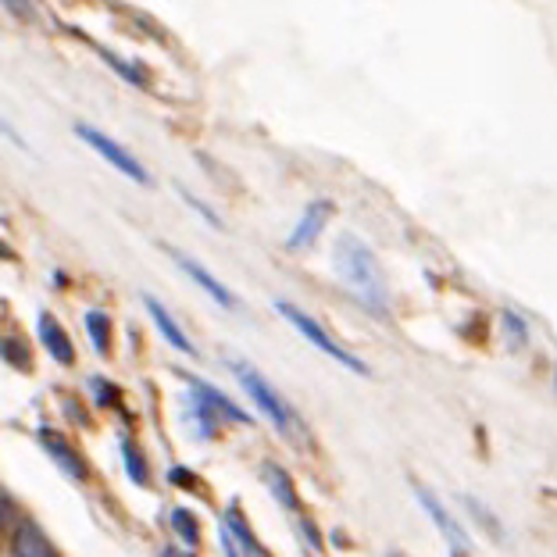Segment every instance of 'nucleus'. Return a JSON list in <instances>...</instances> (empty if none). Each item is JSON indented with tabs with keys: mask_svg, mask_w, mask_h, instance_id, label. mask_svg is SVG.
Wrapping results in <instances>:
<instances>
[{
	"mask_svg": "<svg viewBox=\"0 0 557 557\" xmlns=\"http://www.w3.org/2000/svg\"><path fill=\"white\" fill-rule=\"evenodd\" d=\"M333 265L343 283L358 293V300L368 311H375V315L390 311V290H386L383 265H379V258H375L372 247L361 236L340 233V240L333 247Z\"/></svg>",
	"mask_w": 557,
	"mask_h": 557,
	"instance_id": "1",
	"label": "nucleus"
},
{
	"mask_svg": "<svg viewBox=\"0 0 557 557\" xmlns=\"http://www.w3.org/2000/svg\"><path fill=\"white\" fill-rule=\"evenodd\" d=\"M229 368H233L236 383L243 386V393L254 400V408H258L279 433L290 436V440H304V422H300V415L290 408V400L275 390L258 368L247 365V361H240V358H229Z\"/></svg>",
	"mask_w": 557,
	"mask_h": 557,
	"instance_id": "2",
	"label": "nucleus"
},
{
	"mask_svg": "<svg viewBox=\"0 0 557 557\" xmlns=\"http://www.w3.org/2000/svg\"><path fill=\"white\" fill-rule=\"evenodd\" d=\"M186 408L193 411V422H197L200 440H211V436L222 429L225 422L247 425L250 415L243 408H236L233 400L225 397L222 390H215L204 379H186Z\"/></svg>",
	"mask_w": 557,
	"mask_h": 557,
	"instance_id": "3",
	"label": "nucleus"
},
{
	"mask_svg": "<svg viewBox=\"0 0 557 557\" xmlns=\"http://www.w3.org/2000/svg\"><path fill=\"white\" fill-rule=\"evenodd\" d=\"M275 311L286 318V322L297 329L304 340L311 343V347H318L325 354V358H333V361H340L343 368H350L354 375H368V365L365 361L358 358V354H350L347 347H340V340H333V336L325 333L322 325L315 322V318L308 315V311H300L297 304H290V300H275Z\"/></svg>",
	"mask_w": 557,
	"mask_h": 557,
	"instance_id": "4",
	"label": "nucleus"
},
{
	"mask_svg": "<svg viewBox=\"0 0 557 557\" xmlns=\"http://www.w3.org/2000/svg\"><path fill=\"white\" fill-rule=\"evenodd\" d=\"M75 136H79V140H83L86 147H93V150H97L100 158L108 161L111 168H118V172H122V175H129V179H133V183H143V186L150 183L147 168H143L140 161H136L133 154H129V150L122 147V143H118V140H111L108 133H100V129H93V125L79 122V125H75Z\"/></svg>",
	"mask_w": 557,
	"mask_h": 557,
	"instance_id": "5",
	"label": "nucleus"
},
{
	"mask_svg": "<svg viewBox=\"0 0 557 557\" xmlns=\"http://www.w3.org/2000/svg\"><path fill=\"white\" fill-rule=\"evenodd\" d=\"M415 497H418V504L425 508V515L436 522V529L443 533V540L450 543V550H454V554H465V550H468V533L461 529L458 518L450 515L447 508H443V500L436 497L429 486H422V483H415Z\"/></svg>",
	"mask_w": 557,
	"mask_h": 557,
	"instance_id": "6",
	"label": "nucleus"
},
{
	"mask_svg": "<svg viewBox=\"0 0 557 557\" xmlns=\"http://www.w3.org/2000/svg\"><path fill=\"white\" fill-rule=\"evenodd\" d=\"M36 440H40V447L47 450V458L54 461V465L61 468V472L68 475V479H75V483H86V465H83V454L72 447V443L65 440L61 433H54V429H47L43 425L40 433H36Z\"/></svg>",
	"mask_w": 557,
	"mask_h": 557,
	"instance_id": "7",
	"label": "nucleus"
},
{
	"mask_svg": "<svg viewBox=\"0 0 557 557\" xmlns=\"http://www.w3.org/2000/svg\"><path fill=\"white\" fill-rule=\"evenodd\" d=\"M333 218V204L329 200H315L304 215H300V222H297V229L290 233V240H286V247L290 250H308V247H315L318 243V236H322V229H325V222Z\"/></svg>",
	"mask_w": 557,
	"mask_h": 557,
	"instance_id": "8",
	"label": "nucleus"
},
{
	"mask_svg": "<svg viewBox=\"0 0 557 557\" xmlns=\"http://www.w3.org/2000/svg\"><path fill=\"white\" fill-rule=\"evenodd\" d=\"M168 254H172V261H175V265L183 268V272H186V275H190V279H193V283H197V286H200V290H204V293H208V297H211V300H215L218 308H236V297H233V293L225 290V286H222V283H218L215 275H211V272H208V268L200 265V261L186 258L183 250H168Z\"/></svg>",
	"mask_w": 557,
	"mask_h": 557,
	"instance_id": "9",
	"label": "nucleus"
},
{
	"mask_svg": "<svg viewBox=\"0 0 557 557\" xmlns=\"http://www.w3.org/2000/svg\"><path fill=\"white\" fill-rule=\"evenodd\" d=\"M143 308H147V315L154 318V325L161 329V336H165V340L172 343V347L179 350V354H186V358H197V347H193V343L186 340L183 325H179L172 315H168V308L161 304L158 297H150V293H143Z\"/></svg>",
	"mask_w": 557,
	"mask_h": 557,
	"instance_id": "10",
	"label": "nucleus"
},
{
	"mask_svg": "<svg viewBox=\"0 0 557 557\" xmlns=\"http://www.w3.org/2000/svg\"><path fill=\"white\" fill-rule=\"evenodd\" d=\"M36 329H40V340H43V347H47L50 358L58 361V365H72L75 347H72V340H68L65 325H61L54 315H47V311H43L40 322H36Z\"/></svg>",
	"mask_w": 557,
	"mask_h": 557,
	"instance_id": "11",
	"label": "nucleus"
},
{
	"mask_svg": "<svg viewBox=\"0 0 557 557\" xmlns=\"http://www.w3.org/2000/svg\"><path fill=\"white\" fill-rule=\"evenodd\" d=\"M11 554L15 557H58L50 540L43 536V529L36 522H22L15 533V543H11Z\"/></svg>",
	"mask_w": 557,
	"mask_h": 557,
	"instance_id": "12",
	"label": "nucleus"
},
{
	"mask_svg": "<svg viewBox=\"0 0 557 557\" xmlns=\"http://www.w3.org/2000/svg\"><path fill=\"white\" fill-rule=\"evenodd\" d=\"M265 486L272 490V497L279 500L290 515H300V497H297V490H293V479L283 465H272V461H268L265 465Z\"/></svg>",
	"mask_w": 557,
	"mask_h": 557,
	"instance_id": "13",
	"label": "nucleus"
},
{
	"mask_svg": "<svg viewBox=\"0 0 557 557\" xmlns=\"http://www.w3.org/2000/svg\"><path fill=\"white\" fill-rule=\"evenodd\" d=\"M118 447H122V465H125V472H129V479H133L136 486H150V468H147V458H143V450L136 447L129 436H122Z\"/></svg>",
	"mask_w": 557,
	"mask_h": 557,
	"instance_id": "14",
	"label": "nucleus"
},
{
	"mask_svg": "<svg viewBox=\"0 0 557 557\" xmlns=\"http://www.w3.org/2000/svg\"><path fill=\"white\" fill-rule=\"evenodd\" d=\"M83 325H86V333H90V340H93V350L104 358V354L111 350V318L104 315V311H86Z\"/></svg>",
	"mask_w": 557,
	"mask_h": 557,
	"instance_id": "15",
	"label": "nucleus"
},
{
	"mask_svg": "<svg viewBox=\"0 0 557 557\" xmlns=\"http://www.w3.org/2000/svg\"><path fill=\"white\" fill-rule=\"evenodd\" d=\"M172 529L179 533V540H183L190 550L200 543V525H197V518H193L186 508H172Z\"/></svg>",
	"mask_w": 557,
	"mask_h": 557,
	"instance_id": "16",
	"label": "nucleus"
},
{
	"mask_svg": "<svg viewBox=\"0 0 557 557\" xmlns=\"http://www.w3.org/2000/svg\"><path fill=\"white\" fill-rule=\"evenodd\" d=\"M100 58L108 61V65H115V68H118V72H122V75H125V79H129V83H133V86H147V83H143V75H140V72H136V68H133V65H125V61H122V58H118V54H111V50H100Z\"/></svg>",
	"mask_w": 557,
	"mask_h": 557,
	"instance_id": "17",
	"label": "nucleus"
},
{
	"mask_svg": "<svg viewBox=\"0 0 557 557\" xmlns=\"http://www.w3.org/2000/svg\"><path fill=\"white\" fill-rule=\"evenodd\" d=\"M504 329H508V336H511V347H522V343H525V322H522V318H518L515 315V311H504Z\"/></svg>",
	"mask_w": 557,
	"mask_h": 557,
	"instance_id": "18",
	"label": "nucleus"
},
{
	"mask_svg": "<svg viewBox=\"0 0 557 557\" xmlns=\"http://www.w3.org/2000/svg\"><path fill=\"white\" fill-rule=\"evenodd\" d=\"M168 483L183 486V490H200V475H193L190 468H172V472H168Z\"/></svg>",
	"mask_w": 557,
	"mask_h": 557,
	"instance_id": "19",
	"label": "nucleus"
},
{
	"mask_svg": "<svg viewBox=\"0 0 557 557\" xmlns=\"http://www.w3.org/2000/svg\"><path fill=\"white\" fill-rule=\"evenodd\" d=\"M179 193H183V200H186V204H190V208H193V211H200V215L208 218V222H211V225H215V229H222V218H218V215H215V211H211V208H208V204H200V200H197V197H190V193H186V190H183V186H179Z\"/></svg>",
	"mask_w": 557,
	"mask_h": 557,
	"instance_id": "20",
	"label": "nucleus"
},
{
	"mask_svg": "<svg viewBox=\"0 0 557 557\" xmlns=\"http://www.w3.org/2000/svg\"><path fill=\"white\" fill-rule=\"evenodd\" d=\"M93 390H97V404H100V408L115 404L118 390H115V386H108V379H93Z\"/></svg>",
	"mask_w": 557,
	"mask_h": 557,
	"instance_id": "21",
	"label": "nucleus"
},
{
	"mask_svg": "<svg viewBox=\"0 0 557 557\" xmlns=\"http://www.w3.org/2000/svg\"><path fill=\"white\" fill-rule=\"evenodd\" d=\"M0 258H4V261H11V258H15V254H11V247H8V243H0Z\"/></svg>",
	"mask_w": 557,
	"mask_h": 557,
	"instance_id": "22",
	"label": "nucleus"
},
{
	"mask_svg": "<svg viewBox=\"0 0 557 557\" xmlns=\"http://www.w3.org/2000/svg\"><path fill=\"white\" fill-rule=\"evenodd\" d=\"M161 557H175V550H165V554H161Z\"/></svg>",
	"mask_w": 557,
	"mask_h": 557,
	"instance_id": "23",
	"label": "nucleus"
}]
</instances>
